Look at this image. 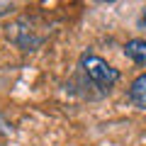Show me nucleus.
<instances>
[{
	"mask_svg": "<svg viewBox=\"0 0 146 146\" xmlns=\"http://www.w3.org/2000/svg\"><path fill=\"white\" fill-rule=\"evenodd\" d=\"M80 71H83L85 76H88V80L95 88H100L102 93H107V90L119 80V71L112 68L105 58H100L98 54H83V56H80Z\"/></svg>",
	"mask_w": 146,
	"mask_h": 146,
	"instance_id": "f257e3e1",
	"label": "nucleus"
},
{
	"mask_svg": "<svg viewBox=\"0 0 146 146\" xmlns=\"http://www.w3.org/2000/svg\"><path fill=\"white\" fill-rule=\"evenodd\" d=\"M7 39L15 42L22 51H34L42 44V36H34V32L27 27V20H17L7 27Z\"/></svg>",
	"mask_w": 146,
	"mask_h": 146,
	"instance_id": "f03ea898",
	"label": "nucleus"
},
{
	"mask_svg": "<svg viewBox=\"0 0 146 146\" xmlns=\"http://www.w3.org/2000/svg\"><path fill=\"white\" fill-rule=\"evenodd\" d=\"M124 56L136 66L146 68V39H129L124 44Z\"/></svg>",
	"mask_w": 146,
	"mask_h": 146,
	"instance_id": "7ed1b4c3",
	"label": "nucleus"
},
{
	"mask_svg": "<svg viewBox=\"0 0 146 146\" xmlns=\"http://www.w3.org/2000/svg\"><path fill=\"white\" fill-rule=\"evenodd\" d=\"M129 100H131V105H134V107L146 110V73L136 76L134 83L129 85Z\"/></svg>",
	"mask_w": 146,
	"mask_h": 146,
	"instance_id": "20e7f679",
	"label": "nucleus"
},
{
	"mask_svg": "<svg viewBox=\"0 0 146 146\" xmlns=\"http://www.w3.org/2000/svg\"><path fill=\"white\" fill-rule=\"evenodd\" d=\"M141 22H144V25H146V7H144V15H141Z\"/></svg>",
	"mask_w": 146,
	"mask_h": 146,
	"instance_id": "39448f33",
	"label": "nucleus"
}]
</instances>
